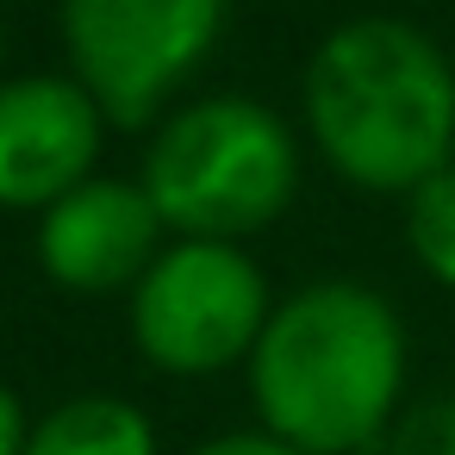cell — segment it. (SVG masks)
Here are the masks:
<instances>
[{
  "mask_svg": "<svg viewBox=\"0 0 455 455\" xmlns=\"http://www.w3.org/2000/svg\"><path fill=\"white\" fill-rule=\"evenodd\" d=\"M405 387V331L362 281H312L268 312L250 349L262 430L306 455L374 449Z\"/></svg>",
  "mask_w": 455,
  "mask_h": 455,
  "instance_id": "1",
  "label": "cell"
},
{
  "mask_svg": "<svg viewBox=\"0 0 455 455\" xmlns=\"http://www.w3.org/2000/svg\"><path fill=\"white\" fill-rule=\"evenodd\" d=\"M306 132L362 194H411L455 150V69L405 20H349L306 63Z\"/></svg>",
  "mask_w": 455,
  "mask_h": 455,
  "instance_id": "2",
  "label": "cell"
},
{
  "mask_svg": "<svg viewBox=\"0 0 455 455\" xmlns=\"http://www.w3.org/2000/svg\"><path fill=\"white\" fill-rule=\"evenodd\" d=\"M293 188L299 150L287 119L243 94H206L181 107L144 156V194L175 237L237 243L275 225Z\"/></svg>",
  "mask_w": 455,
  "mask_h": 455,
  "instance_id": "3",
  "label": "cell"
},
{
  "mask_svg": "<svg viewBox=\"0 0 455 455\" xmlns=\"http://www.w3.org/2000/svg\"><path fill=\"white\" fill-rule=\"evenodd\" d=\"M231 0H63L69 76L94 94L107 125H150L169 94L206 63Z\"/></svg>",
  "mask_w": 455,
  "mask_h": 455,
  "instance_id": "4",
  "label": "cell"
},
{
  "mask_svg": "<svg viewBox=\"0 0 455 455\" xmlns=\"http://www.w3.org/2000/svg\"><path fill=\"white\" fill-rule=\"evenodd\" d=\"M268 281L237 243L181 237L132 287L138 355L163 374H219L243 362L268 324Z\"/></svg>",
  "mask_w": 455,
  "mask_h": 455,
  "instance_id": "5",
  "label": "cell"
},
{
  "mask_svg": "<svg viewBox=\"0 0 455 455\" xmlns=\"http://www.w3.org/2000/svg\"><path fill=\"white\" fill-rule=\"evenodd\" d=\"M107 113L76 76L0 82V206L44 212L76 194L100 163Z\"/></svg>",
  "mask_w": 455,
  "mask_h": 455,
  "instance_id": "6",
  "label": "cell"
},
{
  "mask_svg": "<svg viewBox=\"0 0 455 455\" xmlns=\"http://www.w3.org/2000/svg\"><path fill=\"white\" fill-rule=\"evenodd\" d=\"M163 212L150 206L144 181L88 175L76 194L44 206L38 219V262L69 293H125L163 256Z\"/></svg>",
  "mask_w": 455,
  "mask_h": 455,
  "instance_id": "7",
  "label": "cell"
},
{
  "mask_svg": "<svg viewBox=\"0 0 455 455\" xmlns=\"http://www.w3.org/2000/svg\"><path fill=\"white\" fill-rule=\"evenodd\" d=\"M20 455H156V430L119 393H76L32 424Z\"/></svg>",
  "mask_w": 455,
  "mask_h": 455,
  "instance_id": "8",
  "label": "cell"
},
{
  "mask_svg": "<svg viewBox=\"0 0 455 455\" xmlns=\"http://www.w3.org/2000/svg\"><path fill=\"white\" fill-rule=\"evenodd\" d=\"M405 243L430 281L455 287V169H436L405 194Z\"/></svg>",
  "mask_w": 455,
  "mask_h": 455,
  "instance_id": "9",
  "label": "cell"
},
{
  "mask_svg": "<svg viewBox=\"0 0 455 455\" xmlns=\"http://www.w3.org/2000/svg\"><path fill=\"white\" fill-rule=\"evenodd\" d=\"M387 455H455V393H436V399L411 405L393 424Z\"/></svg>",
  "mask_w": 455,
  "mask_h": 455,
  "instance_id": "10",
  "label": "cell"
},
{
  "mask_svg": "<svg viewBox=\"0 0 455 455\" xmlns=\"http://www.w3.org/2000/svg\"><path fill=\"white\" fill-rule=\"evenodd\" d=\"M194 455H306V449H293V443H281L275 430H225V436H212V443H200Z\"/></svg>",
  "mask_w": 455,
  "mask_h": 455,
  "instance_id": "11",
  "label": "cell"
},
{
  "mask_svg": "<svg viewBox=\"0 0 455 455\" xmlns=\"http://www.w3.org/2000/svg\"><path fill=\"white\" fill-rule=\"evenodd\" d=\"M26 436H32V424H26V405H20V393L0 380V455H20L26 449Z\"/></svg>",
  "mask_w": 455,
  "mask_h": 455,
  "instance_id": "12",
  "label": "cell"
}]
</instances>
